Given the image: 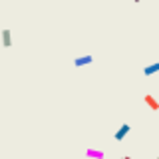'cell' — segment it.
I'll use <instances>...</instances> for the list:
<instances>
[{
	"label": "cell",
	"mask_w": 159,
	"mask_h": 159,
	"mask_svg": "<svg viewBox=\"0 0 159 159\" xmlns=\"http://www.w3.org/2000/svg\"><path fill=\"white\" fill-rule=\"evenodd\" d=\"M92 62H93V58L89 56V54H84V56H78L76 60H74V66H76V68H86Z\"/></svg>",
	"instance_id": "obj_1"
},
{
	"label": "cell",
	"mask_w": 159,
	"mask_h": 159,
	"mask_svg": "<svg viewBox=\"0 0 159 159\" xmlns=\"http://www.w3.org/2000/svg\"><path fill=\"white\" fill-rule=\"evenodd\" d=\"M129 131H131V125H129V123H123V125L116 131L113 139H116V141H121V139H125V137H127V133H129Z\"/></svg>",
	"instance_id": "obj_2"
},
{
	"label": "cell",
	"mask_w": 159,
	"mask_h": 159,
	"mask_svg": "<svg viewBox=\"0 0 159 159\" xmlns=\"http://www.w3.org/2000/svg\"><path fill=\"white\" fill-rule=\"evenodd\" d=\"M86 157H89V159H103L106 157V151H103V149H96V147H88L86 149Z\"/></svg>",
	"instance_id": "obj_3"
},
{
	"label": "cell",
	"mask_w": 159,
	"mask_h": 159,
	"mask_svg": "<svg viewBox=\"0 0 159 159\" xmlns=\"http://www.w3.org/2000/svg\"><path fill=\"white\" fill-rule=\"evenodd\" d=\"M153 74H159V62H153V64H149L147 68H143V76H153Z\"/></svg>",
	"instance_id": "obj_4"
},
{
	"label": "cell",
	"mask_w": 159,
	"mask_h": 159,
	"mask_svg": "<svg viewBox=\"0 0 159 159\" xmlns=\"http://www.w3.org/2000/svg\"><path fill=\"white\" fill-rule=\"evenodd\" d=\"M143 99H145V103L153 109V111H159V102L151 96V93H145V98H143Z\"/></svg>",
	"instance_id": "obj_5"
},
{
	"label": "cell",
	"mask_w": 159,
	"mask_h": 159,
	"mask_svg": "<svg viewBox=\"0 0 159 159\" xmlns=\"http://www.w3.org/2000/svg\"><path fill=\"white\" fill-rule=\"evenodd\" d=\"M2 46L4 48H10V46H12V34H10L8 28L2 30Z\"/></svg>",
	"instance_id": "obj_6"
},
{
	"label": "cell",
	"mask_w": 159,
	"mask_h": 159,
	"mask_svg": "<svg viewBox=\"0 0 159 159\" xmlns=\"http://www.w3.org/2000/svg\"><path fill=\"white\" fill-rule=\"evenodd\" d=\"M123 159H131V157H129V155H125V157H123Z\"/></svg>",
	"instance_id": "obj_7"
},
{
	"label": "cell",
	"mask_w": 159,
	"mask_h": 159,
	"mask_svg": "<svg viewBox=\"0 0 159 159\" xmlns=\"http://www.w3.org/2000/svg\"><path fill=\"white\" fill-rule=\"evenodd\" d=\"M133 2H135V4H137V2H141V0H133Z\"/></svg>",
	"instance_id": "obj_8"
},
{
	"label": "cell",
	"mask_w": 159,
	"mask_h": 159,
	"mask_svg": "<svg viewBox=\"0 0 159 159\" xmlns=\"http://www.w3.org/2000/svg\"><path fill=\"white\" fill-rule=\"evenodd\" d=\"M157 159H159V157H157Z\"/></svg>",
	"instance_id": "obj_9"
}]
</instances>
